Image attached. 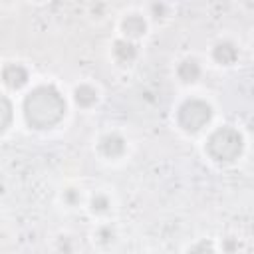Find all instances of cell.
<instances>
[{
    "instance_id": "6da1fadb",
    "label": "cell",
    "mask_w": 254,
    "mask_h": 254,
    "mask_svg": "<svg viewBox=\"0 0 254 254\" xmlns=\"http://www.w3.org/2000/svg\"><path fill=\"white\" fill-rule=\"evenodd\" d=\"M65 101L54 85H38L24 99V117L34 129H50L62 121Z\"/></svg>"
},
{
    "instance_id": "7a4b0ae2",
    "label": "cell",
    "mask_w": 254,
    "mask_h": 254,
    "mask_svg": "<svg viewBox=\"0 0 254 254\" xmlns=\"http://www.w3.org/2000/svg\"><path fill=\"white\" fill-rule=\"evenodd\" d=\"M242 147H244V139L234 127H220L206 141L208 155L220 163H230L238 159V155L242 153Z\"/></svg>"
},
{
    "instance_id": "3957f363",
    "label": "cell",
    "mask_w": 254,
    "mask_h": 254,
    "mask_svg": "<svg viewBox=\"0 0 254 254\" xmlns=\"http://www.w3.org/2000/svg\"><path fill=\"white\" fill-rule=\"evenodd\" d=\"M212 117V109L206 101L202 99H187L177 113V121L179 125L189 131V133H196L200 131Z\"/></svg>"
},
{
    "instance_id": "277c9868",
    "label": "cell",
    "mask_w": 254,
    "mask_h": 254,
    "mask_svg": "<svg viewBox=\"0 0 254 254\" xmlns=\"http://www.w3.org/2000/svg\"><path fill=\"white\" fill-rule=\"evenodd\" d=\"M2 81L12 89H20L28 83V69L20 64H8L2 69Z\"/></svg>"
},
{
    "instance_id": "5b68a950",
    "label": "cell",
    "mask_w": 254,
    "mask_h": 254,
    "mask_svg": "<svg viewBox=\"0 0 254 254\" xmlns=\"http://www.w3.org/2000/svg\"><path fill=\"white\" fill-rule=\"evenodd\" d=\"M99 149L105 157H119L125 153V139L117 133H109L99 141Z\"/></svg>"
},
{
    "instance_id": "8992f818",
    "label": "cell",
    "mask_w": 254,
    "mask_h": 254,
    "mask_svg": "<svg viewBox=\"0 0 254 254\" xmlns=\"http://www.w3.org/2000/svg\"><path fill=\"white\" fill-rule=\"evenodd\" d=\"M212 58L218 62V64H224V65H228V64H234L236 60H238V50H236V46L232 44V42H218L216 46H214V50H212Z\"/></svg>"
},
{
    "instance_id": "52a82bcc",
    "label": "cell",
    "mask_w": 254,
    "mask_h": 254,
    "mask_svg": "<svg viewBox=\"0 0 254 254\" xmlns=\"http://www.w3.org/2000/svg\"><path fill=\"white\" fill-rule=\"evenodd\" d=\"M121 28H123V32H125L127 38H139V36L145 34L147 24H145V20H143L139 14H129V16L121 22Z\"/></svg>"
},
{
    "instance_id": "ba28073f",
    "label": "cell",
    "mask_w": 254,
    "mask_h": 254,
    "mask_svg": "<svg viewBox=\"0 0 254 254\" xmlns=\"http://www.w3.org/2000/svg\"><path fill=\"white\" fill-rule=\"evenodd\" d=\"M113 56L121 64H131L137 58V48L127 40H117L113 44Z\"/></svg>"
},
{
    "instance_id": "9c48e42d",
    "label": "cell",
    "mask_w": 254,
    "mask_h": 254,
    "mask_svg": "<svg viewBox=\"0 0 254 254\" xmlns=\"http://www.w3.org/2000/svg\"><path fill=\"white\" fill-rule=\"evenodd\" d=\"M177 73H179V77H181L185 83H192V81H196V79L200 77V65H198L196 60L189 58V60L181 62Z\"/></svg>"
},
{
    "instance_id": "30bf717a",
    "label": "cell",
    "mask_w": 254,
    "mask_h": 254,
    "mask_svg": "<svg viewBox=\"0 0 254 254\" xmlns=\"http://www.w3.org/2000/svg\"><path fill=\"white\" fill-rule=\"evenodd\" d=\"M73 99H75V103L81 105V107H91V105L97 101V91H95V87H91V85H79V87H75V91H73Z\"/></svg>"
},
{
    "instance_id": "8fae6325",
    "label": "cell",
    "mask_w": 254,
    "mask_h": 254,
    "mask_svg": "<svg viewBox=\"0 0 254 254\" xmlns=\"http://www.w3.org/2000/svg\"><path fill=\"white\" fill-rule=\"evenodd\" d=\"M91 208L95 210V212H105L107 208H109V198L105 196V194H95L93 198H91Z\"/></svg>"
},
{
    "instance_id": "7c38bea8",
    "label": "cell",
    "mask_w": 254,
    "mask_h": 254,
    "mask_svg": "<svg viewBox=\"0 0 254 254\" xmlns=\"http://www.w3.org/2000/svg\"><path fill=\"white\" fill-rule=\"evenodd\" d=\"M187 254H214V248H212V244L210 242H206V240H200V242H196Z\"/></svg>"
},
{
    "instance_id": "4fadbf2b",
    "label": "cell",
    "mask_w": 254,
    "mask_h": 254,
    "mask_svg": "<svg viewBox=\"0 0 254 254\" xmlns=\"http://www.w3.org/2000/svg\"><path fill=\"white\" fill-rule=\"evenodd\" d=\"M2 115H4V121H2V131H4L10 125V117H12V107L6 97H2Z\"/></svg>"
},
{
    "instance_id": "5bb4252c",
    "label": "cell",
    "mask_w": 254,
    "mask_h": 254,
    "mask_svg": "<svg viewBox=\"0 0 254 254\" xmlns=\"http://www.w3.org/2000/svg\"><path fill=\"white\" fill-rule=\"evenodd\" d=\"M97 238L101 244H109L113 240V230L111 228H99L97 230Z\"/></svg>"
},
{
    "instance_id": "9a60e30c",
    "label": "cell",
    "mask_w": 254,
    "mask_h": 254,
    "mask_svg": "<svg viewBox=\"0 0 254 254\" xmlns=\"http://www.w3.org/2000/svg\"><path fill=\"white\" fill-rule=\"evenodd\" d=\"M64 198H65L69 204H75V202H77V192H75L73 189H67L65 194H64Z\"/></svg>"
},
{
    "instance_id": "2e32d148",
    "label": "cell",
    "mask_w": 254,
    "mask_h": 254,
    "mask_svg": "<svg viewBox=\"0 0 254 254\" xmlns=\"http://www.w3.org/2000/svg\"><path fill=\"white\" fill-rule=\"evenodd\" d=\"M151 10H153V12H155V14L159 16V14H163V12H165V6H159V4H153V6H151Z\"/></svg>"
}]
</instances>
